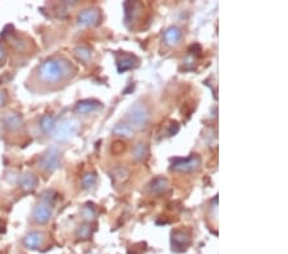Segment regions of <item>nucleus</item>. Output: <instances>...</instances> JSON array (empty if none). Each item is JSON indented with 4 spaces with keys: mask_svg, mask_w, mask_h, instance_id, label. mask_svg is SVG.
Listing matches in <instances>:
<instances>
[{
    "mask_svg": "<svg viewBox=\"0 0 288 254\" xmlns=\"http://www.w3.org/2000/svg\"><path fill=\"white\" fill-rule=\"evenodd\" d=\"M190 245V236L186 232L176 231L172 232V251L176 253H182V252L187 251V248Z\"/></svg>",
    "mask_w": 288,
    "mask_h": 254,
    "instance_id": "423d86ee",
    "label": "nucleus"
},
{
    "mask_svg": "<svg viewBox=\"0 0 288 254\" xmlns=\"http://www.w3.org/2000/svg\"><path fill=\"white\" fill-rule=\"evenodd\" d=\"M38 77L44 82L54 84L59 81L67 80L76 73V68L70 62L63 58H53L45 61L40 67L37 68Z\"/></svg>",
    "mask_w": 288,
    "mask_h": 254,
    "instance_id": "f257e3e1",
    "label": "nucleus"
},
{
    "mask_svg": "<svg viewBox=\"0 0 288 254\" xmlns=\"http://www.w3.org/2000/svg\"><path fill=\"white\" fill-rule=\"evenodd\" d=\"M23 243L29 249H40L45 244V235L42 232L32 231L26 236Z\"/></svg>",
    "mask_w": 288,
    "mask_h": 254,
    "instance_id": "6e6552de",
    "label": "nucleus"
},
{
    "mask_svg": "<svg viewBox=\"0 0 288 254\" xmlns=\"http://www.w3.org/2000/svg\"><path fill=\"white\" fill-rule=\"evenodd\" d=\"M140 65V61H138L137 57H134L132 54H122L121 58L118 59V72H125L128 70H132V68L138 67Z\"/></svg>",
    "mask_w": 288,
    "mask_h": 254,
    "instance_id": "1a4fd4ad",
    "label": "nucleus"
},
{
    "mask_svg": "<svg viewBox=\"0 0 288 254\" xmlns=\"http://www.w3.org/2000/svg\"><path fill=\"white\" fill-rule=\"evenodd\" d=\"M4 125L9 130H17L19 129V126L22 125V118L16 113H8L4 117Z\"/></svg>",
    "mask_w": 288,
    "mask_h": 254,
    "instance_id": "4468645a",
    "label": "nucleus"
},
{
    "mask_svg": "<svg viewBox=\"0 0 288 254\" xmlns=\"http://www.w3.org/2000/svg\"><path fill=\"white\" fill-rule=\"evenodd\" d=\"M51 217V209L49 208V206H37L33 211V219H35L37 223H46V222L50 219Z\"/></svg>",
    "mask_w": 288,
    "mask_h": 254,
    "instance_id": "f8f14e48",
    "label": "nucleus"
},
{
    "mask_svg": "<svg viewBox=\"0 0 288 254\" xmlns=\"http://www.w3.org/2000/svg\"><path fill=\"white\" fill-rule=\"evenodd\" d=\"M6 99H8L6 94L4 93V91H0V106H4L6 102Z\"/></svg>",
    "mask_w": 288,
    "mask_h": 254,
    "instance_id": "a878e982",
    "label": "nucleus"
},
{
    "mask_svg": "<svg viewBox=\"0 0 288 254\" xmlns=\"http://www.w3.org/2000/svg\"><path fill=\"white\" fill-rule=\"evenodd\" d=\"M150 119V113L144 104L137 103L132 107L126 116L125 123H127L133 131L145 129Z\"/></svg>",
    "mask_w": 288,
    "mask_h": 254,
    "instance_id": "f03ea898",
    "label": "nucleus"
},
{
    "mask_svg": "<svg viewBox=\"0 0 288 254\" xmlns=\"http://www.w3.org/2000/svg\"><path fill=\"white\" fill-rule=\"evenodd\" d=\"M5 57H6L5 49H4V46L0 44V63H3V62L5 61Z\"/></svg>",
    "mask_w": 288,
    "mask_h": 254,
    "instance_id": "393cba45",
    "label": "nucleus"
},
{
    "mask_svg": "<svg viewBox=\"0 0 288 254\" xmlns=\"http://www.w3.org/2000/svg\"><path fill=\"white\" fill-rule=\"evenodd\" d=\"M178 131H179L178 123H177V122L172 123V126H170V129H169V135H176V134Z\"/></svg>",
    "mask_w": 288,
    "mask_h": 254,
    "instance_id": "5701e85b",
    "label": "nucleus"
},
{
    "mask_svg": "<svg viewBox=\"0 0 288 254\" xmlns=\"http://www.w3.org/2000/svg\"><path fill=\"white\" fill-rule=\"evenodd\" d=\"M125 148H126L125 143L115 142L114 144L112 145V151L114 153V154H121L122 151L125 150Z\"/></svg>",
    "mask_w": 288,
    "mask_h": 254,
    "instance_id": "4be33fe9",
    "label": "nucleus"
},
{
    "mask_svg": "<svg viewBox=\"0 0 288 254\" xmlns=\"http://www.w3.org/2000/svg\"><path fill=\"white\" fill-rule=\"evenodd\" d=\"M101 107L100 102L94 99H86V100H81L76 104V110L81 114H89L91 112H95Z\"/></svg>",
    "mask_w": 288,
    "mask_h": 254,
    "instance_id": "9d476101",
    "label": "nucleus"
},
{
    "mask_svg": "<svg viewBox=\"0 0 288 254\" xmlns=\"http://www.w3.org/2000/svg\"><path fill=\"white\" fill-rule=\"evenodd\" d=\"M200 164H201V158L196 154H192L189 158H177V159H174L172 164V170L192 172V171L198 170Z\"/></svg>",
    "mask_w": 288,
    "mask_h": 254,
    "instance_id": "20e7f679",
    "label": "nucleus"
},
{
    "mask_svg": "<svg viewBox=\"0 0 288 254\" xmlns=\"http://www.w3.org/2000/svg\"><path fill=\"white\" fill-rule=\"evenodd\" d=\"M77 235L80 236V238L82 239H87L91 235V228H90L89 225H82L80 226V228H78V232H77Z\"/></svg>",
    "mask_w": 288,
    "mask_h": 254,
    "instance_id": "412c9836",
    "label": "nucleus"
},
{
    "mask_svg": "<svg viewBox=\"0 0 288 254\" xmlns=\"http://www.w3.org/2000/svg\"><path fill=\"white\" fill-rule=\"evenodd\" d=\"M19 183H21V187L25 191H31V190H33L37 186V177L32 174H25L21 177Z\"/></svg>",
    "mask_w": 288,
    "mask_h": 254,
    "instance_id": "ddd939ff",
    "label": "nucleus"
},
{
    "mask_svg": "<svg viewBox=\"0 0 288 254\" xmlns=\"http://www.w3.org/2000/svg\"><path fill=\"white\" fill-rule=\"evenodd\" d=\"M166 187H168V181L164 177H157V179H154L150 183V190L151 193L155 194H160L165 191Z\"/></svg>",
    "mask_w": 288,
    "mask_h": 254,
    "instance_id": "2eb2a0df",
    "label": "nucleus"
},
{
    "mask_svg": "<svg viewBox=\"0 0 288 254\" xmlns=\"http://www.w3.org/2000/svg\"><path fill=\"white\" fill-rule=\"evenodd\" d=\"M74 53H76L77 58L80 59V61L85 62V63H87L91 59V50L87 46H78L74 50Z\"/></svg>",
    "mask_w": 288,
    "mask_h": 254,
    "instance_id": "f3484780",
    "label": "nucleus"
},
{
    "mask_svg": "<svg viewBox=\"0 0 288 254\" xmlns=\"http://www.w3.org/2000/svg\"><path fill=\"white\" fill-rule=\"evenodd\" d=\"M94 216H95L94 209L90 208V207H86V208H85V217H86V218H93Z\"/></svg>",
    "mask_w": 288,
    "mask_h": 254,
    "instance_id": "b1692460",
    "label": "nucleus"
},
{
    "mask_svg": "<svg viewBox=\"0 0 288 254\" xmlns=\"http://www.w3.org/2000/svg\"><path fill=\"white\" fill-rule=\"evenodd\" d=\"M54 136L57 140H68L70 136H73L78 131V122L76 119H64L61 123H55L54 127Z\"/></svg>",
    "mask_w": 288,
    "mask_h": 254,
    "instance_id": "7ed1b4c3",
    "label": "nucleus"
},
{
    "mask_svg": "<svg viewBox=\"0 0 288 254\" xmlns=\"http://www.w3.org/2000/svg\"><path fill=\"white\" fill-rule=\"evenodd\" d=\"M82 182L85 187H93L96 183V175L95 174H87L83 176Z\"/></svg>",
    "mask_w": 288,
    "mask_h": 254,
    "instance_id": "aec40b11",
    "label": "nucleus"
},
{
    "mask_svg": "<svg viewBox=\"0 0 288 254\" xmlns=\"http://www.w3.org/2000/svg\"><path fill=\"white\" fill-rule=\"evenodd\" d=\"M40 126H41L42 131L46 132V134H49V132L53 131V130H54V127H55L54 118H53L51 116H44L41 118Z\"/></svg>",
    "mask_w": 288,
    "mask_h": 254,
    "instance_id": "dca6fc26",
    "label": "nucleus"
},
{
    "mask_svg": "<svg viewBox=\"0 0 288 254\" xmlns=\"http://www.w3.org/2000/svg\"><path fill=\"white\" fill-rule=\"evenodd\" d=\"M114 132L117 134V135H122V136H131L133 135V130L129 127V126L127 125V123L122 122V123H118V125L115 126L114 127Z\"/></svg>",
    "mask_w": 288,
    "mask_h": 254,
    "instance_id": "a211bd4d",
    "label": "nucleus"
},
{
    "mask_svg": "<svg viewBox=\"0 0 288 254\" xmlns=\"http://www.w3.org/2000/svg\"><path fill=\"white\" fill-rule=\"evenodd\" d=\"M100 21V12L96 8H87L78 14V22L83 26H95Z\"/></svg>",
    "mask_w": 288,
    "mask_h": 254,
    "instance_id": "0eeeda50",
    "label": "nucleus"
},
{
    "mask_svg": "<svg viewBox=\"0 0 288 254\" xmlns=\"http://www.w3.org/2000/svg\"><path fill=\"white\" fill-rule=\"evenodd\" d=\"M147 154H149V150H147V146L145 144H137L133 148V157L136 159H142Z\"/></svg>",
    "mask_w": 288,
    "mask_h": 254,
    "instance_id": "6ab92c4d",
    "label": "nucleus"
},
{
    "mask_svg": "<svg viewBox=\"0 0 288 254\" xmlns=\"http://www.w3.org/2000/svg\"><path fill=\"white\" fill-rule=\"evenodd\" d=\"M40 166H41L42 170L48 171V172H53V171L57 170L58 166H59V153H58L57 149H49L41 157Z\"/></svg>",
    "mask_w": 288,
    "mask_h": 254,
    "instance_id": "39448f33",
    "label": "nucleus"
},
{
    "mask_svg": "<svg viewBox=\"0 0 288 254\" xmlns=\"http://www.w3.org/2000/svg\"><path fill=\"white\" fill-rule=\"evenodd\" d=\"M181 37H182V33H181V30L176 26L169 27V29L164 33V41H165L166 45L169 46L177 45V44L181 41Z\"/></svg>",
    "mask_w": 288,
    "mask_h": 254,
    "instance_id": "9b49d317",
    "label": "nucleus"
}]
</instances>
